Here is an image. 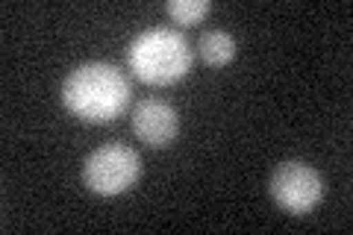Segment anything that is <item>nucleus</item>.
<instances>
[{"instance_id":"obj_1","label":"nucleus","mask_w":353,"mask_h":235,"mask_svg":"<svg viewBox=\"0 0 353 235\" xmlns=\"http://www.w3.org/2000/svg\"><path fill=\"white\" fill-rule=\"evenodd\" d=\"M127 74L109 62H85L62 83V103L88 124H109L130 103Z\"/></svg>"},{"instance_id":"obj_2","label":"nucleus","mask_w":353,"mask_h":235,"mask_svg":"<svg viewBox=\"0 0 353 235\" xmlns=\"http://www.w3.org/2000/svg\"><path fill=\"white\" fill-rule=\"evenodd\" d=\"M192 48L183 32L153 27L130 41V71L148 85H171L192 71Z\"/></svg>"},{"instance_id":"obj_3","label":"nucleus","mask_w":353,"mask_h":235,"mask_svg":"<svg viewBox=\"0 0 353 235\" xmlns=\"http://www.w3.org/2000/svg\"><path fill=\"white\" fill-rule=\"evenodd\" d=\"M141 176L139 153L127 144H103L88 153L83 165V183L101 197H115L132 188Z\"/></svg>"},{"instance_id":"obj_4","label":"nucleus","mask_w":353,"mask_h":235,"mask_svg":"<svg viewBox=\"0 0 353 235\" xmlns=\"http://www.w3.org/2000/svg\"><path fill=\"white\" fill-rule=\"evenodd\" d=\"M268 192L274 203L292 215H306L324 197V176L306 162H283L274 167Z\"/></svg>"},{"instance_id":"obj_5","label":"nucleus","mask_w":353,"mask_h":235,"mask_svg":"<svg viewBox=\"0 0 353 235\" xmlns=\"http://www.w3.org/2000/svg\"><path fill=\"white\" fill-rule=\"evenodd\" d=\"M132 132L148 147H168L180 132V115L171 103H165L159 97L139 100L132 109Z\"/></svg>"},{"instance_id":"obj_6","label":"nucleus","mask_w":353,"mask_h":235,"mask_svg":"<svg viewBox=\"0 0 353 235\" xmlns=\"http://www.w3.org/2000/svg\"><path fill=\"white\" fill-rule=\"evenodd\" d=\"M197 50H201V59L212 68H224V65L233 62L236 56V39L224 30H206L201 41H197Z\"/></svg>"},{"instance_id":"obj_7","label":"nucleus","mask_w":353,"mask_h":235,"mask_svg":"<svg viewBox=\"0 0 353 235\" xmlns=\"http://www.w3.org/2000/svg\"><path fill=\"white\" fill-rule=\"evenodd\" d=\"M209 9H212L209 0H168L165 12H168L171 21H176V24L192 27V24H201V21L209 15Z\"/></svg>"}]
</instances>
